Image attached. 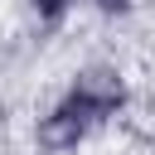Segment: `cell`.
Instances as JSON below:
<instances>
[{"instance_id": "4", "label": "cell", "mask_w": 155, "mask_h": 155, "mask_svg": "<svg viewBox=\"0 0 155 155\" xmlns=\"http://www.w3.org/2000/svg\"><path fill=\"white\" fill-rule=\"evenodd\" d=\"M78 0H29V10L44 19V24H58V19H68V10H73Z\"/></svg>"}, {"instance_id": "3", "label": "cell", "mask_w": 155, "mask_h": 155, "mask_svg": "<svg viewBox=\"0 0 155 155\" xmlns=\"http://www.w3.org/2000/svg\"><path fill=\"white\" fill-rule=\"evenodd\" d=\"M78 5H87V10L102 15V19H126V15H136L140 0H78Z\"/></svg>"}, {"instance_id": "2", "label": "cell", "mask_w": 155, "mask_h": 155, "mask_svg": "<svg viewBox=\"0 0 155 155\" xmlns=\"http://www.w3.org/2000/svg\"><path fill=\"white\" fill-rule=\"evenodd\" d=\"M92 131H97V126L68 102V92H58V102L39 116V145H44L48 155H68V150H78Z\"/></svg>"}, {"instance_id": "1", "label": "cell", "mask_w": 155, "mask_h": 155, "mask_svg": "<svg viewBox=\"0 0 155 155\" xmlns=\"http://www.w3.org/2000/svg\"><path fill=\"white\" fill-rule=\"evenodd\" d=\"M63 92H68V102H73L92 126H111V121H121L126 107H131V78H126L121 63H111V58L82 63Z\"/></svg>"}]
</instances>
